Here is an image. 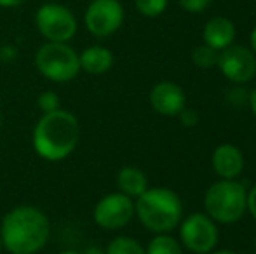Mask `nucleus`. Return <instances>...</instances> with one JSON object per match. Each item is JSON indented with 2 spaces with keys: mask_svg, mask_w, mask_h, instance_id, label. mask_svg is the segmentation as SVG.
I'll use <instances>...</instances> for the list:
<instances>
[{
  "mask_svg": "<svg viewBox=\"0 0 256 254\" xmlns=\"http://www.w3.org/2000/svg\"><path fill=\"white\" fill-rule=\"evenodd\" d=\"M222 75L232 84H246L256 75V54L244 45H228L220 51L218 64Z\"/></svg>",
  "mask_w": 256,
  "mask_h": 254,
  "instance_id": "obj_10",
  "label": "nucleus"
},
{
  "mask_svg": "<svg viewBox=\"0 0 256 254\" xmlns=\"http://www.w3.org/2000/svg\"><path fill=\"white\" fill-rule=\"evenodd\" d=\"M35 68L54 84H66L80 73L78 52L68 42H44L35 52Z\"/></svg>",
  "mask_w": 256,
  "mask_h": 254,
  "instance_id": "obj_5",
  "label": "nucleus"
},
{
  "mask_svg": "<svg viewBox=\"0 0 256 254\" xmlns=\"http://www.w3.org/2000/svg\"><path fill=\"white\" fill-rule=\"evenodd\" d=\"M35 26L46 42H70L78 30L70 7L58 2H46L35 10Z\"/></svg>",
  "mask_w": 256,
  "mask_h": 254,
  "instance_id": "obj_6",
  "label": "nucleus"
},
{
  "mask_svg": "<svg viewBox=\"0 0 256 254\" xmlns=\"http://www.w3.org/2000/svg\"><path fill=\"white\" fill-rule=\"evenodd\" d=\"M180 244L194 254H209L218 244V227L202 213H192L180 221Z\"/></svg>",
  "mask_w": 256,
  "mask_h": 254,
  "instance_id": "obj_7",
  "label": "nucleus"
},
{
  "mask_svg": "<svg viewBox=\"0 0 256 254\" xmlns=\"http://www.w3.org/2000/svg\"><path fill=\"white\" fill-rule=\"evenodd\" d=\"M2 249H4L2 248V237H0V251H2Z\"/></svg>",
  "mask_w": 256,
  "mask_h": 254,
  "instance_id": "obj_32",
  "label": "nucleus"
},
{
  "mask_svg": "<svg viewBox=\"0 0 256 254\" xmlns=\"http://www.w3.org/2000/svg\"><path fill=\"white\" fill-rule=\"evenodd\" d=\"M134 216L155 235L171 234L183 218L182 199L166 187H148L134 200Z\"/></svg>",
  "mask_w": 256,
  "mask_h": 254,
  "instance_id": "obj_3",
  "label": "nucleus"
},
{
  "mask_svg": "<svg viewBox=\"0 0 256 254\" xmlns=\"http://www.w3.org/2000/svg\"><path fill=\"white\" fill-rule=\"evenodd\" d=\"M124 7L118 0H91L86 7V30L96 38H106L117 33L124 24Z\"/></svg>",
  "mask_w": 256,
  "mask_h": 254,
  "instance_id": "obj_8",
  "label": "nucleus"
},
{
  "mask_svg": "<svg viewBox=\"0 0 256 254\" xmlns=\"http://www.w3.org/2000/svg\"><path fill=\"white\" fill-rule=\"evenodd\" d=\"M180 117V122H182L183 127H196L197 124H199V113H197V110L194 108H183L182 112L178 113Z\"/></svg>",
  "mask_w": 256,
  "mask_h": 254,
  "instance_id": "obj_22",
  "label": "nucleus"
},
{
  "mask_svg": "<svg viewBox=\"0 0 256 254\" xmlns=\"http://www.w3.org/2000/svg\"><path fill=\"white\" fill-rule=\"evenodd\" d=\"M202 38L204 44H208L209 47L216 49V51H223L228 45L234 44L236 38V26L230 19L226 17H212L206 23L202 30Z\"/></svg>",
  "mask_w": 256,
  "mask_h": 254,
  "instance_id": "obj_13",
  "label": "nucleus"
},
{
  "mask_svg": "<svg viewBox=\"0 0 256 254\" xmlns=\"http://www.w3.org/2000/svg\"><path fill=\"white\" fill-rule=\"evenodd\" d=\"M211 166L222 180H237L244 171V155L236 145L223 143L212 152Z\"/></svg>",
  "mask_w": 256,
  "mask_h": 254,
  "instance_id": "obj_12",
  "label": "nucleus"
},
{
  "mask_svg": "<svg viewBox=\"0 0 256 254\" xmlns=\"http://www.w3.org/2000/svg\"><path fill=\"white\" fill-rule=\"evenodd\" d=\"M178 2H180V5H182L183 10L192 12V14H199L211 5L212 0H178Z\"/></svg>",
  "mask_w": 256,
  "mask_h": 254,
  "instance_id": "obj_21",
  "label": "nucleus"
},
{
  "mask_svg": "<svg viewBox=\"0 0 256 254\" xmlns=\"http://www.w3.org/2000/svg\"><path fill=\"white\" fill-rule=\"evenodd\" d=\"M104 254H146L145 248L136 241L134 237H128V235H118L104 249Z\"/></svg>",
  "mask_w": 256,
  "mask_h": 254,
  "instance_id": "obj_17",
  "label": "nucleus"
},
{
  "mask_svg": "<svg viewBox=\"0 0 256 254\" xmlns=\"http://www.w3.org/2000/svg\"><path fill=\"white\" fill-rule=\"evenodd\" d=\"M250 108H251V112H253V115L256 119V87L251 91V94H250Z\"/></svg>",
  "mask_w": 256,
  "mask_h": 254,
  "instance_id": "obj_27",
  "label": "nucleus"
},
{
  "mask_svg": "<svg viewBox=\"0 0 256 254\" xmlns=\"http://www.w3.org/2000/svg\"><path fill=\"white\" fill-rule=\"evenodd\" d=\"M206 214L214 223L232 225L248 213V192L237 180H220L206 190Z\"/></svg>",
  "mask_w": 256,
  "mask_h": 254,
  "instance_id": "obj_4",
  "label": "nucleus"
},
{
  "mask_svg": "<svg viewBox=\"0 0 256 254\" xmlns=\"http://www.w3.org/2000/svg\"><path fill=\"white\" fill-rule=\"evenodd\" d=\"M0 131H2V113H0Z\"/></svg>",
  "mask_w": 256,
  "mask_h": 254,
  "instance_id": "obj_31",
  "label": "nucleus"
},
{
  "mask_svg": "<svg viewBox=\"0 0 256 254\" xmlns=\"http://www.w3.org/2000/svg\"><path fill=\"white\" fill-rule=\"evenodd\" d=\"M115 183H117L118 192L131 197L132 200H136L148 188V178H146V174L140 167L124 166L122 169H118Z\"/></svg>",
  "mask_w": 256,
  "mask_h": 254,
  "instance_id": "obj_15",
  "label": "nucleus"
},
{
  "mask_svg": "<svg viewBox=\"0 0 256 254\" xmlns=\"http://www.w3.org/2000/svg\"><path fill=\"white\" fill-rule=\"evenodd\" d=\"M82 254H104V249L100 248V246H96V244H91L82 251Z\"/></svg>",
  "mask_w": 256,
  "mask_h": 254,
  "instance_id": "obj_26",
  "label": "nucleus"
},
{
  "mask_svg": "<svg viewBox=\"0 0 256 254\" xmlns=\"http://www.w3.org/2000/svg\"><path fill=\"white\" fill-rule=\"evenodd\" d=\"M78 61H80V71L88 75L98 77L104 75L114 66V52L103 45H89L82 52H78Z\"/></svg>",
  "mask_w": 256,
  "mask_h": 254,
  "instance_id": "obj_14",
  "label": "nucleus"
},
{
  "mask_svg": "<svg viewBox=\"0 0 256 254\" xmlns=\"http://www.w3.org/2000/svg\"><path fill=\"white\" fill-rule=\"evenodd\" d=\"M248 213L256 221V185H253L251 190L248 192Z\"/></svg>",
  "mask_w": 256,
  "mask_h": 254,
  "instance_id": "obj_24",
  "label": "nucleus"
},
{
  "mask_svg": "<svg viewBox=\"0 0 256 254\" xmlns=\"http://www.w3.org/2000/svg\"><path fill=\"white\" fill-rule=\"evenodd\" d=\"M80 139V124L72 112L58 108L42 113L32 132V145L40 159L61 162L75 152Z\"/></svg>",
  "mask_w": 256,
  "mask_h": 254,
  "instance_id": "obj_2",
  "label": "nucleus"
},
{
  "mask_svg": "<svg viewBox=\"0 0 256 254\" xmlns=\"http://www.w3.org/2000/svg\"><path fill=\"white\" fill-rule=\"evenodd\" d=\"M250 42H251V51H253L254 54H256V26L253 28V31H251Z\"/></svg>",
  "mask_w": 256,
  "mask_h": 254,
  "instance_id": "obj_28",
  "label": "nucleus"
},
{
  "mask_svg": "<svg viewBox=\"0 0 256 254\" xmlns=\"http://www.w3.org/2000/svg\"><path fill=\"white\" fill-rule=\"evenodd\" d=\"M209 254H239V253H236V251H232V249H218V251H211Z\"/></svg>",
  "mask_w": 256,
  "mask_h": 254,
  "instance_id": "obj_29",
  "label": "nucleus"
},
{
  "mask_svg": "<svg viewBox=\"0 0 256 254\" xmlns=\"http://www.w3.org/2000/svg\"><path fill=\"white\" fill-rule=\"evenodd\" d=\"M220 58V51L209 47L208 44L197 45L192 51V61L197 68H202V70H209V68L216 66Z\"/></svg>",
  "mask_w": 256,
  "mask_h": 254,
  "instance_id": "obj_18",
  "label": "nucleus"
},
{
  "mask_svg": "<svg viewBox=\"0 0 256 254\" xmlns=\"http://www.w3.org/2000/svg\"><path fill=\"white\" fill-rule=\"evenodd\" d=\"M169 0H134V7L142 16L145 17H157L168 7Z\"/></svg>",
  "mask_w": 256,
  "mask_h": 254,
  "instance_id": "obj_19",
  "label": "nucleus"
},
{
  "mask_svg": "<svg viewBox=\"0 0 256 254\" xmlns=\"http://www.w3.org/2000/svg\"><path fill=\"white\" fill-rule=\"evenodd\" d=\"M132 218H134V200L120 192L102 197L92 209L94 223L106 232H115L128 227Z\"/></svg>",
  "mask_w": 256,
  "mask_h": 254,
  "instance_id": "obj_9",
  "label": "nucleus"
},
{
  "mask_svg": "<svg viewBox=\"0 0 256 254\" xmlns=\"http://www.w3.org/2000/svg\"><path fill=\"white\" fill-rule=\"evenodd\" d=\"M146 254H183L182 244L169 234H157L145 248Z\"/></svg>",
  "mask_w": 256,
  "mask_h": 254,
  "instance_id": "obj_16",
  "label": "nucleus"
},
{
  "mask_svg": "<svg viewBox=\"0 0 256 254\" xmlns=\"http://www.w3.org/2000/svg\"><path fill=\"white\" fill-rule=\"evenodd\" d=\"M58 254H82V253L75 251V249H64V251H61V253H58Z\"/></svg>",
  "mask_w": 256,
  "mask_h": 254,
  "instance_id": "obj_30",
  "label": "nucleus"
},
{
  "mask_svg": "<svg viewBox=\"0 0 256 254\" xmlns=\"http://www.w3.org/2000/svg\"><path fill=\"white\" fill-rule=\"evenodd\" d=\"M26 2L28 0H0V7L2 9H14V7H20Z\"/></svg>",
  "mask_w": 256,
  "mask_h": 254,
  "instance_id": "obj_25",
  "label": "nucleus"
},
{
  "mask_svg": "<svg viewBox=\"0 0 256 254\" xmlns=\"http://www.w3.org/2000/svg\"><path fill=\"white\" fill-rule=\"evenodd\" d=\"M150 106L162 117H178V113L185 108L186 96L185 91L178 84L169 80H162L150 89L148 94Z\"/></svg>",
  "mask_w": 256,
  "mask_h": 254,
  "instance_id": "obj_11",
  "label": "nucleus"
},
{
  "mask_svg": "<svg viewBox=\"0 0 256 254\" xmlns=\"http://www.w3.org/2000/svg\"><path fill=\"white\" fill-rule=\"evenodd\" d=\"M37 106L42 113H49L54 112V110L61 108V98L58 92L54 91H44L38 94L37 98Z\"/></svg>",
  "mask_w": 256,
  "mask_h": 254,
  "instance_id": "obj_20",
  "label": "nucleus"
},
{
  "mask_svg": "<svg viewBox=\"0 0 256 254\" xmlns=\"http://www.w3.org/2000/svg\"><path fill=\"white\" fill-rule=\"evenodd\" d=\"M2 248L9 254H37L51 239V221L35 206H16L0 223Z\"/></svg>",
  "mask_w": 256,
  "mask_h": 254,
  "instance_id": "obj_1",
  "label": "nucleus"
},
{
  "mask_svg": "<svg viewBox=\"0 0 256 254\" xmlns=\"http://www.w3.org/2000/svg\"><path fill=\"white\" fill-rule=\"evenodd\" d=\"M18 58V49L12 44H4L0 45V61L10 63L12 59Z\"/></svg>",
  "mask_w": 256,
  "mask_h": 254,
  "instance_id": "obj_23",
  "label": "nucleus"
}]
</instances>
